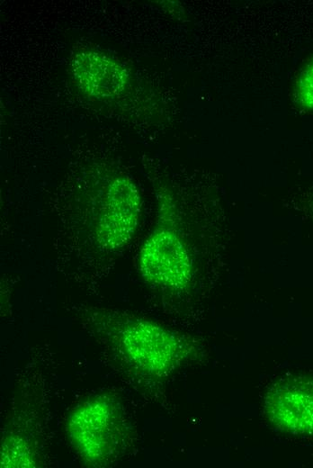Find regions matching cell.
<instances>
[{"mask_svg": "<svg viewBox=\"0 0 313 468\" xmlns=\"http://www.w3.org/2000/svg\"><path fill=\"white\" fill-rule=\"evenodd\" d=\"M104 334L127 362L139 371L162 374L171 371L183 353V344L170 329L146 319L104 313Z\"/></svg>", "mask_w": 313, "mask_h": 468, "instance_id": "obj_1", "label": "cell"}, {"mask_svg": "<svg viewBox=\"0 0 313 468\" xmlns=\"http://www.w3.org/2000/svg\"><path fill=\"white\" fill-rule=\"evenodd\" d=\"M159 200L158 220L139 249L138 266L148 284L172 292L182 291L192 281V259L175 224L172 200L165 195Z\"/></svg>", "mask_w": 313, "mask_h": 468, "instance_id": "obj_2", "label": "cell"}, {"mask_svg": "<svg viewBox=\"0 0 313 468\" xmlns=\"http://www.w3.org/2000/svg\"><path fill=\"white\" fill-rule=\"evenodd\" d=\"M124 419L119 402L105 394L90 396L69 413L67 433L78 456L88 464H104L120 449Z\"/></svg>", "mask_w": 313, "mask_h": 468, "instance_id": "obj_3", "label": "cell"}, {"mask_svg": "<svg viewBox=\"0 0 313 468\" xmlns=\"http://www.w3.org/2000/svg\"><path fill=\"white\" fill-rule=\"evenodd\" d=\"M141 196L135 183L115 176L105 186L94 212L93 235L99 248L116 251L134 236L141 214Z\"/></svg>", "mask_w": 313, "mask_h": 468, "instance_id": "obj_4", "label": "cell"}, {"mask_svg": "<svg viewBox=\"0 0 313 468\" xmlns=\"http://www.w3.org/2000/svg\"><path fill=\"white\" fill-rule=\"evenodd\" d=\"M264 412L282 430L313 434V380L292 378L274 385L266 396Z\"/></svg>", "mask_w": 313, "mask_h": 468, "instance_id": "obj_5", "label": "cell"}, {"mask_svg": "<svg viewBox=\"0 0 313 468\" xmlns=\"http://www.w3.org/2000/svg\"><path fill=\"white\" fill-rule=\"evenodd\" d=\"M71 71L78 88L98 99L120 95L129 83L127 69L112 57L96 50H85L75 54Z\"/></svg>", "mask_w": 313, "mask_h": 468, "instance_id": "obj_6", "label": "cell"}, {"mask_svg": "<svg viewBox=\"0 0 313 468\" xmlns=\"http://www.w3.org/2000/svg\"><path fill=\"white\" fill-rule=\"evenodd\" d=\"M2 467H32L34 457L26 442L18 436L4 439L1 448Z\"/></svg>", "mask_w": 313, "mask_h": 468, "instance_id": "obj_7", "label": "cell"}, {"mask_svg": "<svg viewBox=\"0 0 313 468\" xmlns=\"http://www.w3.org/2000/svg\"><path fill=\"white\" fill-rule=\"evenodd\" d=\"M293 100L300 110L313 112V57L303 67L296 79Z\"/></svg>", "mask_w": 313, "mask_h": 468, "instance_id": "obj_8", "label": "cell"}]
</instances>
